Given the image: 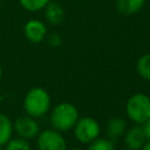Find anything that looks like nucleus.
<instances>
[{
  "label": "nucleus",
  "instance_id": "23",
  "mask_svg": "<svg viewBox=\"0 0 150 150\" xmlns=\"http://www.w3.org/2000/svg\"><path fill=\"white\" fill-rule=\"evenodd\" d=\"M122 150H132V149H129V148H127V149H122Z\"/></svg>",
  "mask_w": 150,
  "mask_h": 150
},
{
  "label": "nucleus",
  "instance_id": "4",
  "mask_svg": "<svg viewBox=\"0 0 150 150\" xmlns=\"http://www.w3.org/2000/svg\"><path fill=\"white\" fill-rule=\"evenodd\" d=\"M74 135L77 141L83 144H89L100 135V125L91 117L79 118L74 125Z\"/></svg>",
  "mask_w": 150,
  "mask_h": 150
},
{
  "label": "nucleus",
  "instance_id": "13",
  "mask_svg": "<svg viewBox=\"0 0 150 150\" xmlns=\"http://www.w3.org/2000/svg\"><path fill=\"white\" fill-rule=\"evenodd\" d=\"M136 68L142 79L150 81V53L144 54L138 59Z\"/></svg>",
  "mask_w": 150,
  "mask_h": 150
},
{
  "label": "nucleus",
  "instance_id": "11",
  "mask_svg": "<svg viewBox=\"0 0 150 150\" xmlns=\"http://www.w3.org/2000/svg\"><path fill=\"white\" fill-rule=\"evenodd\" d=\"M145 4V0H117L116 6L121 14L132 15L141 11Z\"/></svg>",
  "mask_w": 150,
  "mask_h": 150
},
{
  "label": "nucleus",
  "instance_id": "1",
  "mask_svg": "<svg viewBox=\"0 0 150 150\" xmlns=\"http://www.w3.org/2000/svg\"><path fill=\"white\" fill-rule=\"evenodd\" d=\"M23 108L29 116L41 117L50 108V96L43 88H33L25 96Z\"/></svg>",
  "mask_w": 150,
  "mask_h": 150
},
{
  "label": "nucleus",
  "instance_id": "6",
  "mask_svg": "<svg viewBox=\"0 0 150 150\" xmlns=\"http://www.w3.org/2000/svg\"><path fill=\"white\" fill-rule=\"evenodd\" d=\"M13 128L20 137L26 138V139H30V138L35 137L40 131V127H39L38 122L34 120V117H32L29 115L21 116L19 118H16Z\"/></svg>",
  "mask_w": 150,
  "mask_h": 150
},
{
  "label": "nucleus",
  "instance_id": "18",
  "mask_svg": "<svg viewBox=\"0 0 150 150\" xmlns=\"http://www.w3.org/2000/svg\"><path fill=\"white\" fill-rule=\"evenodd\" d=\"M142 129H143V132H144L145 137L148 139H150V117L144 123H142Z\"/></svg>",
  "mask_w": 150,
  "mask_h": 150
},
{
  "label": "nucleus",
  "instance_id": "22",
  "mask_svg": "<svg viewBox=\"0 0 150 150\" xmlns=\"http://www.w3.org/2000/svg\"><path fill=\"white\" fill-rule=\"evenodd\" d=\"M2 146H4V145H0V150H5V149H4Z\"/></svg>",
  "mask_w": 150,
  "mask_h": 150
},
{
  "label": "nucleus",
  "instance_id": "17",
  "mask_svg": "<svg viewBox=\"0 0 150 150\" xmlns=\"http://www.w3.org/2000/svg\"><path fill=\"white\" fill-rule=\"evenodd\" d=\"M48 42H49L50 46H53V47H57V46L61 45L62 39H61V36H60L59 34L54 33V34H50V35H49V38H48Z\"/></svg>",
  "mask_w": 150,
  "mask_h": 150
},
{
  "label": "nucleus",
  "instance_id": "16",
  "mask_svg": "<svg viewBox=\"0 0 150 150\" xmlns=\"http://www.w3.org/2000/svg\"><path fill=\"white\" fill-rule=\"evenodd\" d=\"M19 1H20V5L25 9H27L29 12H36V11L45 8L46 5L50 0H19Z\"/></svg>",
  "mask_w": 150,
  "mask_h": 150
},
{
  "label": "nucleus",
  "instance_id": "20",
  "mask_svg": "<svg viewBox=\"0 0 150 150\" xmlns=\"http://www.w3.org/2000/svg\"><path fill=\"white\" fill-rule=\"evenodd\" d=\"M1 76H2V69H1V66H0V80H1Z\"/></svg>",
  "mask_w": 150,
  "mask_h": 150
},
{
  "label": "nucleus",
  "instance_id": "5",
  "mask_svg": "<svg viewBox=\"0 0 150 150\" xmlns=\"http://www.w3.org/2000/svg\"><path fill=\"white\" fill-rule=\"evenodd\" d=\"M39 150H67V143L57 130H43L38 137Z\"/></svg>",
  "mask_w": 150,
  "mask_h": 150
},
{
  "label": "nucleus",
  "instance_id": "7",
  "mask_svg": "<svg viewBox=\"0 0 150 150\" xmlns=\"http://www.w3.org/2000/svg\"><path fill=\"white\" fill-rule=\"evenodd\" d=\"M23 33L30 42L39 43L45 39V36L47 34V28H46L45 23H42L40 20L32 19L26 22V25L23 27Z\"/></svg>",
  "mask_w": 150,
  "mask_h": 150
},
{
  "label": "nucleus",
  "instance_id": "12",
  "mask_svg": "<svg viewBox=\"0 0 150 150\" xmlns=\"http://www.w3.org/2000/svg\"><path fill=\"white\" fill-rule=\"evenodd\" d=\"M13 134V124L11 120L4 115L0 114V145H5L11 138Z\"/></svg>",
  "mask_w": 150,
  "mask_h": 150
},
{
  "label": "nucleus",
  "instance_id": "3",
  "mask_svg": "<svg viewBox=\"0 0 150 150\" xmlns=\"http://www.w3.org/2000/svg\"><path fill=\"white\" fill-rule=\"evenodd\" d=\"M125 109L132 122L142 124L150 117V97L143 93L134 94L129 97Z\"/></svg>",
  "mask_w": 150,
  "mask_h": 150
},
{
  "label": "nucleus",
  "instance_id": "8",
  "mask_svg": "<svg viewBox=\"0 0 150 150\" xmlns=\"http://www.w3.org/2000/svg\"><path fill=\"white\" fill-rule=\"evenodd\" d=\"M124 134V143L127 148L132 150H141L146 139L142 127H132Z\"/></svg>",
  "mask_w": 150,
  "mask_h": 150
},
{
  "label": "nucleus",
  "instance_id": "21",
  "mask_svg": "<svg viewBox=\"0 0 150 150\" xmlns=\"http://www.w3.org/2000/svg\"><path fill=\"white\" fill-rule=\"evenodd\" d=\"M70 150H81V149H79V148H74V149H70Z\"/></svg>",
  "mask_w": 150,
  "mask_h": 150
},
{
  "label": "nucleus",
  "instance_id": "14",
  "mask_svg": "<svg viewBox=\"0 0 150 150\" xmlns=\"http://www.w3.org/2000/svg\"><path fill=\"white\" fill-rule=\"evenodd\" d=\"M5 145V150H30L29 142L22 137L11 138Z\"/></svg>",
  "mask_w": 150,
  "mask_h": 150
},
{
  "label": "nucleus",
  "instance_id": "9",
  "mask_svg": "<svg viewBox=\"0 0 150 150\" xmlns=\"http://www.w3.org/2000/svg\"><path fill=\"white\" fill-rule=\"evenodd\" d=\"M46 11H45V15L46 19L49 23L52 25H59L63 21L64 18V11L63 7L56 2V1H49L46 5Z\"/></svg>",
  "mask_w": 150,
  "mask_h": 150
},
{
  "label": "nucleus",
  "instance_id": "10",
  "mask_svg": "<svg viewBox=\"0 0 150 150\" xmlns=\"http://www.w3.org/2000/svg\"><path fill=\"white\" fill-rule=\"evenodd\" d=\"M125 129H127V123L121 117H112L111 120L108 121L105 127L107 135L112 139H116L122 135H124Z\"/></svg>",
  "mask_w": 150,
  "mask_h": 150
},
{
  "label": "nucleus",
  "instance_id": "2",
  "mask_svg": "<svg viewBox=\"0 0 150 150\" xmlns=\"http://www.w3.org/2000/svg\"><path fill=\"white\" fill-rule=\"evenodd\" d=\"M79 120V111L71 103L63 102L57 104L50 115V124L57 131H68Z\"/></svg>",
  "mask_w": 150,
  "mask_h": 150
},
{
  "label": "nucleus",
  "instance_id": "19",
  "mask_svg": "<svg viewBox=\"0 0 150 150\" xmlns=\"http://www.w3.org/2000/svg\"><path fill=\"white\" fill-rule=\"evenodd\" d=\"M141 150H150V139L143 144V146L141 148Z\"/></svg>",
  "mask_w": 150,
  "mask_h": 150
},
{
  "label": "nucleus",
  "instance_id": "15",
  "mask_svg": "<svg viewBox=\"0 0 150 150\" xmlns=\"http://www.w3.org/2000/svg\"><path fill=\"white\" fill-rule=\"evenodd\" d=\"M87 150H115L114 143L107 138H96L89 143Z\"/></svg>",
  "mask_w": 150,
  "mask_h": 150
}]
</instances>
